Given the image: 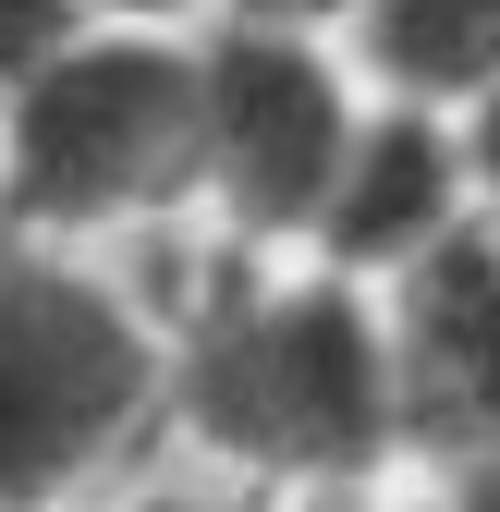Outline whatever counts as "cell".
<instances>
[{
    "label": "cell",
    "instance_id": "1",
    "mask_svg": "<svg viewBox=\"0 0 500 512\" xmlns=\"http://www.w3.org/2000/svg\"><path fill=\"white\" fill-rule=\"evenodd\" d=\"M110 269L147 293L171 342L159 427L183 439L196 476L244 488L257 512L391 488L403 366H391V305L366 281H330L305 256H232L220 232H159Z\"/></svg>",
    "mask_w": 500,
    "mask_h": 512
},
{
    "label": "cell",
    "instance_id": "2",
    "mask_svg": "<svg viewBox=\"0 0 500 512\" xmlns=\"http://www.w3.org/2000/svg\"><path fill=\"white\" fill-rule=\"evenodd\" d=\"M196 208V25H86L0 98V244L135 256Z\"/></svg>",
    "mask_w": 500,
    "mask_h": 512
},
{
    "label": "cell",
    "instance_id": "3",
    "mask_svg": "<svg viewBox=\"0 0 500 512\" xmlns=\"http://www.w3.org/2000/svg\"><path fill=\"white\" fill-rule=\"evenodd\" d=\"M171 342L110 256L0 244V512H86L159 452Z\"/></svg>",
    "mask_w": 500,
    "mask_h": 512
},
{
    "label": "cell",
    "instance_id": "4",
    "mask_svg": "<svg viewBox=\"0 0 500 512\" xmlns=\"http://www.w3.org/2000/svg\"><path fill=\"white\" fill-rule=\"evenodd\" d=\"M366 122V74L330 37L196 13V208L232 256H305Z\"/></svg>",
    "mask_w": 500,
    "mask_h": 512
},
{
    "label": "cell",
    "instance_id": "5",
    "mask_svg": "<svg viewBox=\"0 0 500 512\" xmlns=\"http://www.w3.org/2000/svg\"><path fill=\"white\" fill-rule=\"evenodd\" d=\"M391 305L403 464H500V208H476Z\"/></svg>",
    "mask_w": 500,
    "mask_h": 512
},
{
    "label": "cell",
    "instance_id": "6",
    "mask_svg": "<svg viewBox=\"0 0 500 512\" xmlns=\"http://www.w3.org/2000/svg\"><path fill=\"white\" fill-rule=\"evenodd\" d=\"M464 220H476V171H464L452 110L366 98L354 147H342V183H330V208H318V244H305V269L391 293V281H415Z\"/></svg>",
    "mask_w": 500,
    "mask_h": 512
},
{
    "label": "cell",
    "instance_id": "7",
    "mask_svg": "<svg viewBox=\"0 0 500 512\" xmlns=\"http://www.w3.org/2000/svg\"><path fill=\"white\" fill-rule=\"evenodd\" d=\"M342 61L366 98H415V110H464L500 74V0H366Z\"/></svg>",
    "mask_w": 500,
    "mask_h": 512
},
{
    "label": "cell",
    "instance_id": "8",
    "mask_svg": "<svg viewBox=\"0 0 500 512\" xmlns=\"http://www.w3.org/2000/svg\"><path fill=\"white\" fill-rule=\"evenodd\" d=\"M86 25H98V13H74V0H0V98H13L61 37H86Z\"/></svg>",
    "mask_w": 500,
    "mask_h": 512
},
{
    "label": "cell",
    "instance_id": "9",
    "mask_svg": "<svg viewBox=\"0 0 500 512\" xmlns=\"http://www.w3.org/2000/svg\"><path fill=\"white\" fill-rule=\"evenodd\" d=\"M379 512H500V464H415V488H379Z\"/></svg>",
    "mask_w": 500,
    "mask_h": 512
},
{
    "label": "cell",
    "instance_id": "10",
    "mask_svg": "<svg viewBox=\"0 0 500 512\" xmlns=\"http://www.w3.org/2000/svg\"><path fill=\"white\" fill-rule=\"evenodd\" d=\"M86 512H257V500L183 464V476H135V488H110V500H86Z\"/></svg>",
    "mask_w": 500,
    "mask_h": 512
},
{
    "label": "cell",
    "instance_id": "11",
    "mask_svg": "<svg viewBox=\"0 0 500 512\" xmlns=\"http://www.w3.org/2000/svg\"><path fill=\"white\" fill-rule=\"evenodd\" d=\"M208 13L220 25H281V37H354V13H366V0H208Z\"/></svg>",
    "mask_w": 500,
    "mask_h": 512
},
{
    "label": "cell",
    "instance_id": "12",
    "mask_svg": "<svg viewBox=\"0 0 500 512\" xmlns=\"http://www.w3.org/2000/svg\"><path fill=\"white\" fill-rule=\"evenodd\" d=\"M452 135H464V171H476V208H500V74L452 110Z\"/></svg>",
    "mask_w": 500,
    "mask_h": 512
},
{
    "label": "cell",
    "instance_id": "13",
    "mask_svg": "<svg viewBox=\"0 0 500 512\" xmlns=\"http://www.w3.org/2000/svg\"><path fill=\"white\" fill-rule=\"evenodd\" d=\"M74 13H98V25H196L208 0H74Z\"/></svg>",
    "mask_w": 500,
    "mask_h": 512
},
{
    "label": "cell",
    "instance_id": "14",
    "mask_svg": "<svg viewBox=\"0 0 500 512\" xmlns=\"http://www.w3.org/2000/svg\"><path fill=\"white\" fill-rule=\"evenodd\" d=\"M281 512H379V488H366V500H281Z\"/></svg>",
    "mask_w": 500,
    "mask_h": 512
}]
</instances>
